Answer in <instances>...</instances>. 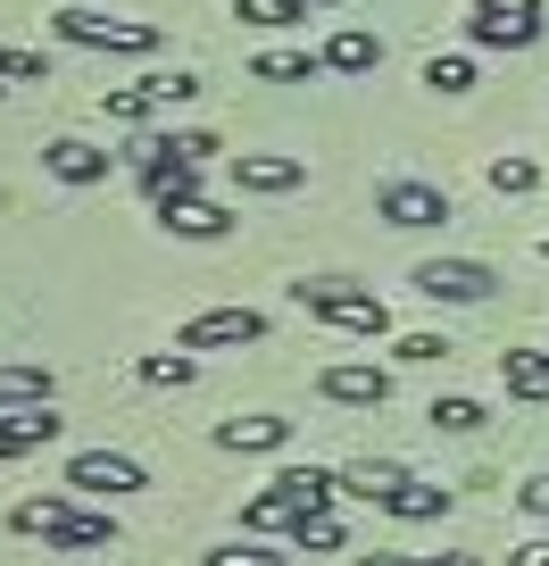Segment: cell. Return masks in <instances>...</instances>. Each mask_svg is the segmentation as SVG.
I'll use <instances>...</instances> for the list:
<instances>
[{"label":"cell","instance_id":"ba28073f","mask_svg":"<svg viewBox=\"0 0 549 566\" xmlns=\"http://www.w3.org/2000/svg\"><path fill=\"white\" fill-rule=\"evenodd\" d=\"M374 217H383V226H400V233H425V226H450V192L442 184H416V176H391L383 192H374Z\"/></svg>","mask_w":549,"mask_h":566},{"label":"cell","instance_id":"2e32d148","mask_svg":"<svg viewBox=\"0 0 549 566\" xmlns=\"http://www.w3.org/2000/svg\"><path fill=\"white\" fill-rule=\"evenodd\" d=\"M317 59H325V75H374V67H383V34H367V25H334Z\"/></svg>","mask_w":549,"mask_h":566},{"label":"cell","instance_id":"d6986e66","mask_svg":"<svg viewBox=\"0 0 549 566\" xmlns=\"http://www.w3.org/2000/svg\"><path fill=\"white\" fill-rule=\"evenodd\" d=\"M383 509L400 516V525H442V516H450V483H416V475H408Z\"/></svg>","mask_w":549,"mask_h":566},{"label":"cell","instance_id":"7402d4cb","mask_svg":"<svg viewBox=\"0 0 549 566\" xmlns=\"http://www.w3.org/2000/svg\"><path fill=\"white\" fill-rule=\"evenodd\" d=\"M400 483H408V467H400V459H358L350 475H341V492H358V500H374V509H383Z\"/></svg>","mask_w":549,"mask_h":566},{"label":"cell","instance_id":"f35d334b","mask_svg":"<svg viewBox=\"0 0 549 566\" xmlns=\"http://www.w3.org/2000/svg\"><path fill=\"white\" fill-rule=\"evenodd\" d=\"M300 9H334V0H300Z\"/></svg>","mask_w":549,"mask_h":566},{"label":"cell","instance_id":"9a60e30c","mask_svg":"<svg viewBox=\"0 0 549 566\" xmlns=\"http://www.w3.org/2000/svg\"><path fill=\"white\" fill-rule=\"evenodd\" d=\"M209 442L233 450V459H258V450H284L292 442V417H266V408H258V417H225Z\"/></svg>","mask_w":549,"mask_h":566},{"label":"cell","instance_id":"d590c367","mask_svg":"<svg viewBox=\"0 0 549 566\" xmlns=\"http://www.w3.org/2000/svg\"><path fill=\"white\" fill-rule=\"evenodd\" d=\"M358 566H416V558H383V549H358Z\"/></svg>","mask_w":549,"mask_h":566},{"label":"cell","instance_id":"cb8c5ba5","mask_svg":"<svg viewBox=\"0 0 549 566\" xmlns=\"http://www.w3.org/2000/svg\"><path fill=\"white\" fill-rule=\"evenodd\" d=\"M134 375H142L150 391H183V384L200 375V358H192V350H150V358H142Z\"/></svg>","mask_w":549,"mask_h":566},{"label":"cell","instance_id":"6da1fadb","mask_svg":"<svg viewBox=\"0 0 549 566\" xmlns=\"http://www.w3.org/2000/svg\"><path fill=\"white\" fill-rule=\"evenodd\" d=\"M292 301H300L308 317H325V325H341V334H358V342H383V334H391V301H383V292H367V283L300 275V283H292Z\"/></svg>","mask_w":549,"mask_h":566},{"label":"cell","instance_id":"277c9868","mask_svg":"<svg viewBox=\"0 0 549 566\" xmlns=\"http://www.w3.org/2000/svg\"><path fill=\"white\" fill-rule=\"evenodd\" d=\"M51 34L75 42V51H125V59L159 51V25L150 18H101V9H51Z\"/></svg>","mask_w":549,"mask_h":566},{"label":"cell","instance_id":"1f68e13d","mask_svg":"<svg viewBox=\"0 0 549 566\" xmlns=\"http://www.w3.org/2000/svg\"><path fill=\"white\" fill-rule=\"evenodd\" d=\"M292 542H300V549H341V516H334V509L300 516V525H292Z\"/></svg>","mask_w":549,"mask_h":566},{"label":"cell","instance_id":"5bb4252c","mask_svg":"<svg viewBox=\"0 0 549 566\" xmlns=\"http://www.w3.org/2000/svg\"><path fill=\"white\" fill-rule=\"evenodd\" d=\"M159 226L183 233V242H217V233H233V217L217 209V200H200V192H167L159 200Z\"/></svg>","mask_w":549,"mask_h":566},{"label":"cell","instance_id":"836d02e7","mask_svg":"<svg viewBox=\"0 0 549 566\" xmlns=\"http://www.w3.org/2000/svg\"><path fill=\"white\" fill-rule=\"evenodd\" d=\"M516 509H525V516H541V525H549V475H532L525 492H516Z\"/></svg>","mask_w":549,"mask_h":566},{"label":"cell","instance_id":"603a6c76","mask_svg":"<svg viewBox=\"0 0 549 566\" xmlns=\"http://www.w3.org/2000/svg\"><path fill=\"white\" fill-rule=\"evenodd\" d=\"M250 75H258V84H317V75H325V59H317V51H266Z\"/></svg>","mask_w":549,"mask_h":566},{"label":"cell","instance_id":"9c48e42d","mask_svg":"<svg viewBox=\"0 0 549 566\" xmlns=\"http://www.w3.org/2000/svg\"><path fill=\"white\" fill-rule=\"evenodd\" d=\"M142 467L125 459V450H75L67 459V492L75 500H125V492H142Z\"/></svg>","mask_w":549,"mask_h":566},{"label":"cell","instance_id":"4316f807","mask_svg":"<svg viewBox=\"0 0 549 566\" xmlns=\"http://www.w3.org/2000/svg\"><path fill=\"white\" fill-rule=\"evenodd\" d=\"M492 192H499V200H525V192H541V167H532L525 150H508V159H492Z\"/></svg>","mask_w":549,"mask_h":566},{"label":"cell","instance_id":"ab89813d","mask_svg":"<svg viewBox=\"0 0 549 566\" xmlns=\"http://www.w3.org/2000/svg\"><path fill=\"white\" fill-rule=\"evenodd\" d=\"M0 101H9V84H0Z\"/></svg>","mask_w":549,"mask_h":566},{"label":"cell","instance_id":"60d3db41","mask_svg":"<svg viewBox=\"0 0 549 566\" xmlns=\"http://www.w3.org/2000/svg\"><path fill=\"white\" fill-rule=\"evenodd\" d=\"M541 259H549V242H541Z\"/></svg>","mask_w":549,"mask_h":566},{"label":"cell","instance_id":"e0dca14e","mask_svg":"<svg viewBox=\"0 0 549 566\" xmlns=\"http://www.w3.org/2000/svg\"><path fill=\"white\" fill-rule=\"evenodd\" d=\"M42 167H51L59 184H108V150H92V142H75V134L42 142Z\"/></svg>","mask_w":549,"mask_h":566},{"label":"cell","instance_id":"d4e9b609","mask_svg":"<svg viewBox=\"0 0 549 566\" xmlns=\"http://www.w3.org/2000/svg\"><path fill=\"white\" fill-rule=\"evenodd\" d=\"M67 509H75V500H59V492H51V500H18V509H9V533H25V542H42V533H51V525H59V516H67Z\"/></svg>","mask_w":549,"mask_h":566},{"label":"cell","instance_id":"ffe728a7","mask_svg":"<svg viewBox=\"0 0 549 566\" xmlns=\"http://www.w3.org/2000/svg\"><path fill=\"white\" fill-rule=\"evenodd\" d=\"M9 450H18V459H34V450H51L59 433H67V417H51V408H9Z\"/></svg>","mask_w":549,"mask_h":566},{"label":"cell","instance_id":"5b68a950","mask_svg":"<svg viewBox=\"0 0 549 566\" xmlns=\"http://www.w3.org/2000/svg\"><path fill=\"white\" fill-rule=\"evenodd\" d=\"M541 0H475L466 9V42L475 51H532L541 42Z\"/></svg>","mask_w":549,"mask_h":566},{"label":"cell","instance_id":"8992f818","mask_svg":"<svg viewBox=\"0 0 549 566\" xmlns=\"http://www.w3.org/2000/svg\"><path fill=\"white\" fill-rule=\"evenodd\" d=\"M183 101H200V75H150V84H117V92H101V108H108V125H150L159 108H183Z\"/></svg>","mask_w":549,"mask_h":566},{"label":"cell","instance_id":"30bf717a","mask_svg":"<svg viewBox=\"0 0 549 566\" xmlns=\"http://www.w3.org/2000/svg\"><path fill=\"white\" fill-rule=\"evenodd\" d=\"M250 342H266L258 308H200V317L176 334V350H250Z\"/></svg>","mask_w":549,"mask_h":566},{"label":"cell","instance_id":"ac0fdd59","mask_svg":"<svg viewBox=\"0 0 549 566\" xmlns=\"http://www.w3.org/2000/svg\"><path fill=\"white\" fill-rule=\"evenodd\" d=\"M499 384H508L516 400L549 408V350H499Z\"/></svg>","mask_w":549,"mask_h":566},{"label":"cell","instance_id":"44dd1931","mask_svg":"<svg viewBox=\"0 0 549 566\" xmlns=\"http://www.w3.org/2000/svg\"><path fill=\"white\" fill-rule=\"evenodd\" d=\"M51 391H59L51 367H0V417L9 408H51Z\"/></svg>","mask_w":549,"mask_h":566},{"label":"cell","instance_id":"f1b7e54d","mask_svg":"<svg viewBox=\"0 0 549 566\" xmlns=\"http://www.w3.org/2000/svg\"><path fill=\"white\" fill-rule=\"evenodd\" d=\"M425 417L442 424V433H483V400H466V391H442Z\"/></svg>","mask_w":549,"mask_h":566},{"label":"cell","instance_id":"74e56055","mask_svg":"<svg viewBox=\"0 0 549 566\" xmlns=\"http://www.w3.org/2000/svg\"><path fill=\"white\" fill-rule=\"evenodd\" d=\"M0 459H18V450H9V424H0Z\"/></svg>","mask_w":549,"mask_h":566},{"label":"cell","instance_id":"d6a6232c","mask_svg":"<svg viewBox=\"0 0 549 566\" xmlns=\"http://www.w3.org/2000/svg\"><path fill=\"white\" fill-rule=\"evenodd\" d=\"M200 566H292L284 549H250V542H225V549H209Z\"/></svg>","mask_w":549,"mask_h":566},{"label":"cell","instance_id":"4fadbf2b","mask_svg":"<svg viewBox=\"0 0 549 566\" xmlns=\"http://www.w3.org/2000/svg\"><path fill=\"white\" fill-rule=\"evenodd\" d=\"M42 549L51 558H84V549H117V525H108L101 509H67L51 533H42Z\"/></svg>","mask_w":549,"mask_h":566},{"label":"cell","instance_id":"8d00e7d4","mask_svg":"<svg viewBox=\"0 0 549 566\" xmlns=\"http://www.w3.org/2000/svg\"><path fill=\"white\" fill-rule=\"evenodd\" d=\"M416 566H475L466 549H442V558H416Z\"/></svg>","mask_w":549,"mask_h":566},{"label":"cell","instance_id":"52a82bcc","mask_svg":"<svg viewBox=\"0 0 549 566\" xmlns=\"http://www.w3.org/2000/svg\"><path fill=\"white\" fill-rule=\"evenodd\" d=\"M416 292H425V301H442V308H475V301H492V266L483 259H416Z\"/></svg>","mask_w":549,"mask_h":566},{"label":"cell","instance_id":"4dcf8cb0","mask_svg":"<svg viewBox=\"0 0 549 566\" xmlns=\"http://www.w3.org/2000/svg\"><path fill=\"white\" fill-rule=\"evenodd\" d=\"M0 84L18 92V84H51V59L42 51H0Z\"/></svg>","mask_w":549,"mask_h":566},{"label":"cell","instance_id":"3957f363","mask_svg":"<svg viewBox=\"0 0 549 566\" xmlns=\"http://www.w3.org/2000/svg\"><path fill=\"white\" fill-rule=\"evenodd\" d=\"M209 150H217V134H142V142H134V176H142L150 200L192 192L200 167H209Z\"/></svg>","mask_w":549,"mask_h":566},{"label":"cell","instance_id":"e575fe53","mask_svg":"<svg viewBox=\"0 0 549 566\" xmlns=\"http://www.w3.org/2000/svg\"><path fill=\"white\" fill-rule=\"evenodd\" d=\"M508 566H549V533H532V542L508 549Z\"/></svg>","mask_w":549,"mask_h":566},{"label":"cell","instance_id":"484cf974","mask_svg":"<svg viewBox=\"0 0 549 566\" xmlns=\"http://www.w3.org/2000/svg\"><path fill=\"white\" fill-rule=\"evenodd\" d=\"M425 84L458 101V92H475V59H466V51H433V59H425Z\"/></svg>","mask_w":549,"mask_h":566},{"label":"cell","instance_id":"7c38bea8","mask_svg":"<svg viewBox=\"0 0 549 566\" xmlns=\"http://www.w3.org/2000/svg\"><path fill=\"white\" fill-rule=\"evenodd\" d=\"M225 176H233V192H300L308 159H284V150H233Z\"/></svg>","mask_w":549,"mask_h":566},{"label":"cell","instance_id":"7a4b0ae2","mask_svg":"<svg viewBox=\"0 0 549 566\" xmlns=\"http://www.w3.org/2000/svg\"><path fill=\"white\" fill-rule=\"evenodd\" d=\"M334 492H341V475H325V467H284V475L242 509V533H292L300 516L334 509Z\"/></svg>","mask_w":549,"mask_h":566},{"label":"cell","instance_id":"8fae6325","mask_svg":"<svg viewBox=\"0 0 549 566\" xmlns=\"http://www.w3.org/2000/svg\"><path fill=\"white\" fill-rule=\"evenodd\" d=\"M317 391L334 408H383L391 400V367H374V358H334V367L317 375Z\"/></svg>","mask_w":549,"mask_h":566},{"label":"cell","instance_id":"83f0119b","mask_svg":"<svg viewBox=\"0 0 549 566\" xmlns=\"http://www.w3.org/2000/svg\"><path fill=\"white\" fill-rule=\"evenodd\" d=\"M450 350H458L450 334H391V358H400V367H442Z\"/></svg>","mask_w":549,"mask_h":566},{"label":"cell","instance_id":"f546056e","mask_svg":"<svg viewBox=\"0 0 549 566\" xmlns=\"http://www.w3.org/2000/svg\"><path fill=\"white\" fill-rule=\"evenodd\" d=\"M233 18H242V25H300L308 9H300V0H233Z\"/></svg>","mask_w":549,"mask_h":566}]
</instances>
